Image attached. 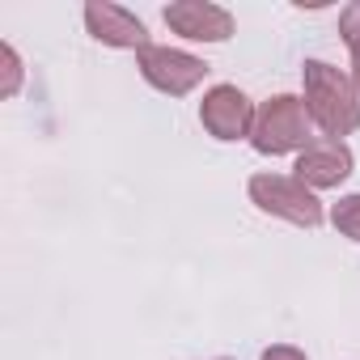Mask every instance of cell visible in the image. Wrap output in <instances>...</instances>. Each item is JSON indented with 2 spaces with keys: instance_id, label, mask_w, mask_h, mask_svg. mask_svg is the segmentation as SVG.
<instances>
[{
  "instance_id": "3",
  "label": "cell",
  "mask_w": 360,
  "mask_h": 360,
  "mask_svg": "<svg viewBox=\"0 0 360 360\" xmlns=\"http://www.w3.org/2000/svg\"><path fill=\"white\" fill-rule=\"evenodd\" d=\"M250 200L271 212V217H284L292 225H305V229H318L322 225V204L318 195L301 183V178H284V174H255L250 178Z\"/></svg>"
},
{
  "instance_id": "2",
  "label": "cell",
  "mask_w": 360,
  "mask_h": 360,
  "mask_svg": "<svg viewBox=\"0 0 360 360\" xmlns=\"http://www.w3.org/2000/svg\"><path fill=\"white\" fill-rule=\"evenodd\" d=\"M309 106L305 98H292V94H280L271 102L259 106L255 115V131H250V144L267 157H280V153H292V148H305L314 144L309 136Z\"/></svg>"
},
{
  "instance_id": "5",
  "label": "cell",
  "mask_w": 360,
  "mask_h": 360,
  "mask_svg": "<svg viewBox=\"0 0 360 360\" xmlns=\"http://www.w3.org/2000/svg\"><path fill=\"white\" fill-rule=\"evenodd\" d=\"M255 115L259 110L250 106V98L238 85H217L204 98V106H200V123L217 140H242V136H250L255 131Z\"/></svg>"
},
{
  "instance_id": "7",
  "label": "cell",
  "mask_w": 360,
  "mask_h": 360,
  "mask_svg": "<svg viewBox=\"0 0 360 360\" xmlns=\"http://www.w3.org/2000/svg\"><path fill=\"white\" fill-rule=\"evenodd\" d=\"M347 174H352V153H347V144H343V140L322 136V140L305 144V148H301V157H297V178H301L309 191L339 187Z\"/></svg>"
},
{
  "instance_id": "6",
  "label": "cell",
  "mask_w": 360,
  "mask_h": 360,
  "mask_svg": "<svg viewBox=\"0 0 360 360\" xmlns=\"http://www.w3.org/2000/svg\"><path fill=\"white\" fill-rule=\"evenodd\" d=\"M165 26L195 43H225L233 34V13L208 0H178V5H165Z\"/></svg>"
},
{
  "instance_id": "10",
  "label": "cell",
  "mask_w": 360,
  "mask_h": 360,
  "mask_svg": "<svg viewBox=\"0 0 360 360\" xmlns=\"http://www.w3.org/2000/svg\"><path fill=\"white\" fill-rule=\"evenodd\" d=\"M339 34H343V43L352 47V56H360V0L343 9V18H339Z\"/></svg>"
},
{
  "instance_id": "13",
  "label": "cell",
  "mask_w": 360,
  "mask_h": 360,
  "mask_svg": "<svg viewBox=\"0 0 360 360\" xmlns=\"http://www.w3.org/2000/svg\"><path fill=\"white\" fill-rule=\"evenodd\" d=\"M352 85H356V94H360V56H352Z\"/></svg>"
},
{
  "instance_id": "1",
  "label": "cell",
  "mask_w": 360,
  "mask_h": 360,
  "mask_svg": "<svg viewBox=\"0 0 360 360\" xmlns=\"http://www.w3.org/2000/svg\"><path fill=\"white\" fill-rule=\"evenodd\" d=\"M305 106H309V119L330 140H343L347 131L360 127V98H356L352 77H343L339 68L322 60L305 64Z\"/></svg>"
},
{
  "instance_id": "4",
  "label": "cell",
  "mask_w": 360,
  "mask_h": 360,
  "mask_svg": "<svg viewBox=\"0 0 360 360\" xmlns=\"http://www.w3.org/2000/svg\"><path fill=\"white\" fill-rule=\"evenodd\" d=\"M140 72L153 89H161L169 98H183L208 77V64L187 56V51H174V47H144L140 51Z\"/></svg>"
},
{
  "instance_id": "11",
  "label": "cell",
  "mask_w": 360,
  "mask_h": 360,
  "mask_svg": "<svg viewBox=\"0 0 360 360\" xmlns=\"http://www.w3.org/2000/svg\"><path fill=\"white\" fill-rule=\"evenodd\" d=\"M0 56H5V68H9V85H5V94H18V77H22L18 56H13V47H0Z\"/></svg>"
},
{
  "instance_id": "12",
  "label": "cell",
  "mask_w": 360,
  "mask_h": 360,
  "mask_svg": "<svg viewBox=\"0 0 360 360\" xmlns=\"http://www.w3.org/2000/svg\"><path fill=\"white\" fill-rule=\"evenodd\" d=\"M263 360H305L297 347H288V343H276V347H267L263 352Z\"/></svg>"
},
{
  "instance_id": "8",
  "label": "cell",
  "mask_w": 360,
  "mask_h": 360,
  "mask_svg": "<svg viewBox=\"0 0 360 360\" xmlns=\"http://www.w3.org/2000/svg\"><path fill=\"white\" fill-rule=\"evenodd\" d=\"M85 26L98 43L106 47H131V51H144L148 47V30L136 13H127L123 5H85Z\"/></svg>"
},
{
  "instance_id": "9",
  "label": "cell",
  "mask_w": 360,
  "mask_h": 360,
  "mask_svg": "<svg viewBox=\"0 0 360 360\" xmlns=\"http://www.w3.org/2000/svg\"><path fill=\"white\" fill-rule=\"evenodd\" d=\"M330 221H335V229H339V233H347V238H356V242H360V195L339 200V204L330 208Z\"/></svg>"
}]
</instances>
